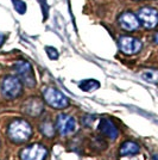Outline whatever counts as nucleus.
Wrapping results in <instances>:
<instances>
[{"label": "nucleus", "mask_w": 158, "mask_h": 160, "mask_svg": "<svg viewBox=\"0 0 158 160\" xmlns=\"http://www.w3.org/2000/svg\"><path fill=\"white\" fill-rule=\"evenodd\" d=\"M31 135H32V128L30 123H27V121L25 120H16L8 127L10 139L17 143L27 141L31 138Z\"/></svg>", "instance_id": "nucleus-1"}, {"label": "nucleus", "mask_w": 158, "mask_h": 160, "mask_svg": "<svg viewBox=\"0 0 158 160\" xmlns=\"http://www.w3.org/2000/svg\"><path fill=\"white\" fill-rule=\"evenodd\" d=\"M23 90V85H21V80L18 77H13V75H8L5 79L2 80L1 84V92L4 94V97L7 99H13L20 96Z\"/></svg>", "instance_id": "nucleus-2"}, {"label": "nucleus", "mask_w": 158, "mask_h": 160, "mask_svg": "<svg viewBox=\"0 0 158 160\" xmlns=\"http://www.w3.org/2000/svg\"><path fill=\"white\" fill-rule=\"evenodd\" d=\"M43 97L46 104H49L50 107L55 108V109H63V108L68 107L69 102L64 94L61 91L53 88V87H46L43 91Z\"/></svg>", "instance_id": "nucleus-3"}, {"label": "nucleus", "mask_w": 158, "mask_h": 160, "mask_svg": "<svg viewBox=\"0 0 158 160\" xmlns=\"http://www.w3.org/2000/svg\"><path fill=\"white\" fill-rule=\"evenodd\" d=\"M14 71L17 72L19 79L26 85L27 87H33L36 85V79L31 65L27 61H17L14 63Z\"/></svg>", "instance_id": "nucleus-4"}, {"label": "nucleus", "mask_w": 158, "mask_h": 160, "mask_svg": "<svg viewBox=\"0 0 158 160\" xmlns=\"http://www.w3.org/2000/svg\"><path fill=\"white\" fill-rule=\"evenodd\" d=\"M138 19L145 29H155L158 25V11L152 7H143L138 11Z\"/></svg>", "instance_id": "nucleus-5"}, {"label": "nucleus", "mask_w": 158, "mask_h": 160, "mask_svg": "<svg viewBox=\"0 0 158 160\" xmlns=\"http://www.w3.org/2000/svg\"><path fill=\"white\" fill-rule=\"evenodd\" d=\"M118 44L120 50L126 55H133L142 50L143 44L142 42L132 36H121L118 41Z\"/></svg>", "instance_id": "nucleus-6"}, {"label": "nucleus", "mask_w": 158, "mask_h": 160, "mask_svg": "<svg viewBox=\"0 0 158 160\" xmlns=\"http://www.w3.org/2000/svg\"><path fill=\"white\" fill-rule=\"evenodd\" d=\"M48 154L46 148L43 145L35 143L31 146L24 148L20 152V159L21 160H44Z\"/></svg>", "instance_id": "nucleus-7"}, {"label": "nucleus", "mask_w": 158, "mask_h": 160, "mask_svg": "<svg viewBox=\"0 0 158 160\" xmlns=\"http://www.w3.org/2000/svg\"><path fill=\"white\" fill-rule=\"evenodd\" d=\"M56 128L61 135H70L76 129V121L67 113H59L56 120Z\"/></svg>", "instance_id": "nucleus-8"}, {"label": "nucleus", "mask_w": 158, "mask_h": 160, "mask_svg": "<svg viewBox=\"0 0 158 160\" xmlns=\"http://www.w3.org/2000/svg\"><path fill=\"white\" fill-rule=\"evenodd\" d=\"M119 25L126 31H136L140 25V22L132 12H123L118 18Z\"/></svg>", "instance_id": "nucleus-9"}, {"label": "nucleus", "mask_w": 158, "mask_h": 160, "mask_svg": "<svg viewBox=\"0 0 158 160\" xmlns=\"http://www.w3.org/2000/svg\"><path fill=\"white\" fill-rule=\"evenodd\" d=\"M99 130L104 136L111 139V140H115L118 138V128L115 127V124L108 118H102L100 121Z\"/></svg>", "instance_id": "nucleus-10"}, {"label": "nucleus", "mask_w": 158, "mask_h": 160, "mask_svg": "<svg viewBox=\"0 0 158 160\" xmlns=\"http://www.w3.org/2000/svg\"><path fill=\"white\" fill-rule=\"evenodd\" d=\"M24 109H25V112L30 116H40L44 110V105H43V102L38 98H31L25 103Z\"/></svg>", "instance_id": "nucleus-11"}, {"label": "nucleus", "mask_w": 158, "mask_h": 160, "mask_svg": "<svg viewBox=\"0 0 158 160\" xmlns=\"http://www.w3.org/2000/svg\"><path fill=\"white\" fill-rule=\"evenodd\" d=\"M139 151H140V148L136 142L126 141L121 145L120 149H119V153L121 157H125V155H134V154L139 153Z\"/></svg>", "instance_id": "nucleus-12"}, {"label": "nucleus", "mask_w": 158, "mask_h": 160, "mask_svg": "<svg viewBox=\"0 0 158 160\" xmlns=\"http://www.w3.org/2000/svg\"><path fill=\"white\" fill-rule=\"evenodd\" d=\"M99 87H100L99 81L93 80V79L85 80V81H82V82L80 84V88H81V90H83L85 92H92V91L98 90Z\"/></svg>", "instance_id": "nucleus-13"}, {"label": "nucleus", "mask_w": 158, "mask_h": 160, "mask_svg": "<svg viewBox=\"0 0 158 160\" xmlns=\"http://www.w3.org/2000/svg\"><path fill=\"white\" fill-rule=\"evenodd\" d=\"M140 75L143 79L149 82H153V84L158 82V69H144Z\"/></svg>", "instance_id": "nucleus-14"}, {"label": "nucleus", "mask_w": 158, "mask_h": 160, "mask_svg": "<svg viewBox=\"0 0 158 160\" xmlns=\"http://www.w3.org/2000/svg\"><path fill=\"white\" fill-rule=\"evenodd\" d=\"M40 130L48 138H53L55 135V126L51 121H44L40 124Z\"/></svg>", "instance_id": "nucleus-15"}, {"label": "nucleus", "mask_w": 158, "mask_h": 160, "mask_svg": "<svg viewBox=\"0 0 158 160\" xmlns=\"http://www.w3.org/2000/svg\"><path fill=\"white\" fill-rule=\"evenodd\" d=\"M46 50V54L49 55V58L51 59V60H56L57 58H58V53H57V50L53 47H46L45 48Z\"/></svg>", "instance_id": "nucleus-16"}, {"label": "nucleus", "mask_w": 158, "mask_h": 160, "mask_svg": "<svg viewBox=\"0 0 158 160\" xmlns=\"http://www.w3.org/2000/svg\"><path fill=\"white\" fill-rule=\"evenodd\" d=\"M153 41H155V42H156V43L158 44V31L155 33V36H153Z\"/></svg>", "instance_id": "nucleus-17"}, {"label": "nucleus", "mask_w": 158, "mask_h": 160, "mask_svg": "<svg viewBox=\"0 0 158 160\" xmlns=\"http://www.w3.org/2000/svg\"><path fill=\"white\" fill-rule=\"evenodd\" d=\"M2 42H4V36H2L1 33H0V46L2 44Z\"/></svg>", "instance_id": "nucleus-18"}, {"label": "nucleus", "mask_w": 158, "mask_h": 160, "mask_svg": "<svg viewBox=\"0 0 158 160\" xmlns=\"http://www.w3.org/2000/svg\"><path fill=\"white\" fill-rule=\"evenodd\" d=\"M152 160H158V155H153V158H152Z\"/></svg>", "instance_id": "nucleus-19"}, {"label": "nucleus", "mask_w": 158, "mask_h": 160, "mask_svg": "<svg viewBox=\"0 0 158 160\" xmlns=\"http://www.w3.org/2000/svg\"><path fill=\"white\" fill-rule=\"evenodd\" d=\"M136 1H138V0H136Z\"/></svg>", "instance_id": "nucleus-20"}]
</instances>
